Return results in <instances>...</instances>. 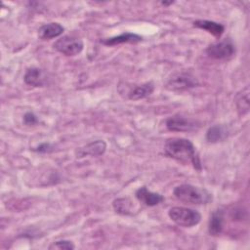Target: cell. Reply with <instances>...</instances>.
<instances>
[{
    "instance_id": "6da1fadb",
    "label": "cell",
    "mask_w": 250,
    "mask_h": 250,
    "mask_svg": "<svg viewBox=\"0 0 250 250\" xmlns=\"http://www.w3.org/2000/svg\"><path fill=\"white\" fill-rule=\"evenodd\" d=\"M164 151L165 154L171 158H174L184 163H191L192 166L198 171H200L202 168L195 147L193 144L188 139L173 138L167 140L165 143Z\"/></svg>"
},
{
    "instance_id": "7a4b0ae2",
    "label": "cell",
    "mask_w": 250,
    "mask_h": 250,
    "mask_svg": "<svg viewBox=\"0 0 250 250\" xmlns=\"http://www.w3.org/2000/svg\"><path fill=\"white\" fill-rule=\"evenodd\" d=\"M173 193L177 199L189 204H207L212 200L211 193L205 188H200L189 184L177 186L174 188Z\"/></svg>"
},
{
    "instance_id": "3957f363",
    "label": "cell",
    "mask_w": 250,
    "mask_h": 250,
    "mask_svg": "<svg viewBox=\"0 0 250 250\" xmlns=\"http://www.w3.org/2000/svg\"><path fill=\"white\" fill-rule=\"evenodd\" d=\"M168 216L174 223L185 228L196 226L201 221V214L198 211L187 207H172L168 211Z\"/></svg>"
},
{
    "instance_id": "277c9868",
    "label": "cell",
    "mask_w": 250,
    "mask_h": 250,
    "mask_svg": "<svg viewBox=\"0 0 250 250\" xmlns=\"http://www.w3.org/2000/svg\"><path fill=\"white\" fill-rule=\"evenodd\" d=\"M53 47L60 53L65 56H76L80 54L84 48L83 41L77 37L65 35L59 38L54 44Z\"/></svg>"
},
{
    "instance_id": "5b68a950",
    "label": "cell",
    "mask_w": 250,
    "mask_h": 250,
    "mask_svg": "<svg viewBox=\"0 0 250 250\" xmlns=\"http://www.w3.org/2000/svg\"><path fill=\"white\" fill-rule=\"evenodd\" d=\"M198 80L187 72H180L172 75L166 83V88L171 91H183L198 86Z\"/></svg>"
},
{
    "instance_id": "8992f818",
    "label": "cell",
    "mask_w": 250,
    "mask_h": 250,
    "mask_svg": "<svg viewBox=\"0 0 250 250\" xmlns=\"http://www.w3.org/2000/svg\"><path fill=\"white\" fill-rule=\"evenodd\" d=\"M206 53L215 60H226L234 55L235 48L231 40L225 39L209 45L206 49Z\"/></svg>"
},
{
    "instance_id": "52a82bcc",
    "label": "cell",
    "mask_w": 250,
    "mask_h": 250,
    "mask_svg": "<svg viewBox=\"0 0 250 250\" xmlns=\"http://www.w3.org/2000/svg\"><path fill=\"white\" fill-rule=\"evenodd\" d=\"M195 122L181 115H174L166 120V127L171 132H188L195 129Z\"/></svg>"
},
{
    "instance_id": "ba28073f",
    "label": "cell",
    "mask_w": 250,
    "mask_h": 250,
    "mask_svg": "<svg viewBox=\"0 0 250 250\" xmlns=\"http://www.w3.org/2000/svg\"><path fill=\"white\" fill-rule=\"evenodd\" d=\"M106 149V144L103 140H97L89 143L88 145L76 149V157L81 158L85 156H99L104 153Z\"/></svg>"
},
{
    "instance_id": "9c48e42d",
    "label": "cell",
    "mask_w": 250,
    "mask_h": 250,
    "mask_svg": "<svg viewBox=\"0 0 250 250\" xmlns=\"http://www.w3.org/2000/svg\"><path fill=\"white\" fill-rule=\"evenodd\" d=\"M136 198L146 206L152 207L156 206L164 200V197L157 192H152L148 190L146 187H142L136 190Z\"/></svg>"
},
{
    "instance_id": "30bf717a",
    "label": "cell",
    "mask_w": 250,
    "mask_h": 250,
    "mask_svg": "<svg viewBox=\"0 0 250 250\" xmlns=\"http://www.w3.org/2000/svg\"><path fill=\"white\" fill-rule=\"evenodd\" d=\"M154 90V85L152 82H146L141 85H135L131 87V89L127 92V96L129 100L138 101L145 99L152 94Z\"/></svg>"
},
{
    "instance_id": "8fae6325",
    "label": "cell",
    "mask_w": 250,
    "mask_h": 250,
    "mask_svg": "<svg viewBox=\"0 0 250 250\" xmlns=\"http://www.w3.org/2000/svg\"><path fill=\"white\" fill-rule=\"evenodd\" d=\"M64 27L58 22H50L43 24L38 29V36L42 40H50L62 34Z\"/></svg>"
},
{
    "instance_id": "7c38bea8",
    "label": "cell",
    "mask_w": 250,
    "mask_h": 250,
    "mask_svg": "<svg viewBox=\"0 0 250 250\" xmlns=\"http://www.w3.org/2000/svg\"><path fill=\"white\" fill-rule=\"evenodd\" d=\"M192 23H193V26L206 30L208 33L212 34L216 38H220L225 31V26L223 24L213 21L197 20V21H194Z\"/></svg>"
},
{
    "instance_id": "4fadbf2b",
    "label": "cell",
    "mask_w": 250,
    "mask_h": 250,
    "mask_svg": "<svg viewBox=\"0 0 250 250\" xmlns=\"http://www.w3.org/2000/svg\"><path fill=\"white\" fill-rule=\"evenodd\" d=\"M143 40V37L131 32H124L117 36H113L110 38H106L104 40H101V43L106 46H115L122 43H138Z\"/></svg>"
},
{
    "instance_id": "5bb4252c",
    "label": "cell",
    "mask_w": 250,
    "mask_h": 250,
    "mask_svg": "<svg viewBox=\"0 0 250 250\" xmlns=\"http://www.w3.org/2000/svg\"><path fill=\"white\" fill-rule=\"evenodd\" d=\"M23 80L29 86L42 87L45 84L46 75L42 69L38 67H30L26 70Z\"/></svg>"
},
{
    "instance_id": "9a60e30c",
    "label": "cell",
    "mask_w": 250,
    "mask_h": 250,
    "mask_svg": "<svg viewBox=\"0 0 250 250\" xmlns=\"http://www.w3.org/2000/svg\"><path fill=\"white\" fill-rule=\"evenodd\" d=\"M224 228V212L216 210L210 217L208 224V231L212 236H217L223 231Z\"/></svg>"
},
{
    "instance_id": "2e32d148",
    "label": "cell",
    "mask_w": 250,
    "mask_h": 250,
    "mask_svg": "<svg viewBox=\"0 0 250 250\" xmlns=\"http://www.w3.org/2000/svg\"><path fill=\"white\" fill-rule=\"evenodd\" d=\"M235 105L240 115H245L249 111V87L246 86L235 97Z\"/></svg>"
},
{
    "instance_id": "e0dca14e",
    "label": "cell",
    "mask_w": 250,
    "mask_h": 250,
    "mask_svg": "<svg viewBox=\"0 0 250 250\" xmlns=\"http://www.w3.org/2000/svg\"><path fill=\"white\" fill-rule=\"evenodd\" d=\"M228 136V130L223 125H214L206 132V140L209 143H218L223 141Z\"/></svg>"
},
{
    "instance_id": "ac0fdd59",
    "label": "cell",
    "mask_w": 250,
    "mask_h": 250,
    "mask_svg": "<svg viewBox=\"0 0 250 250\" xmlns=\"http://www.w3.org/2000/svg\"><path fill=\"white\" fill-rule=\"evenodd\" d=\"M113 209L116 213L120 215H131L132 214V201L127 197L116 198L112 202Z\"/></svg>"
},
{
    "instance_id": "d6986e66",
    "label": "cell",
    "mask_w": 250,
    "mask_h": 250,
    "mask_svg": "<svg viewBox=\"0 0 250 250\" xmlns=\"http://www.w3.org/2000/svg\"><path fill=\"white\" fill-rule=\"evenodd\" d=\"M48 248L50 250H55V249H58V250H72V249L75 248V246H74L72 241L63 239V240H58V241L53 242Z\"/></svg>"
},
{
    "instance_id": "ffe728a7",
    "label": "cell",
    "mask_w": 250,
    "mask_h": 250,
    "mask_svg": "<svg viewBox=\"0 0 250 250\" xmlns=\"http://www.w3.org/2000/svg\"><path fill=\"white\" fill-rule=\"evenodd\" d=\"M23 122H24V124L31 126V125L36 124L38 122V119H37V116L33 112L28 111L23 116Z\"/></svg>"
},
{
    "instance_id": "44dd1931",
    "label": "cell",
    "mask_w": 250,
    "mask_h": 250,
    "mask_svg": "<svg viewBox=\"0 0 250 250\" xmlns=\"http://www.w3.org/2000/svg\"><path fill=\"white\" fill-rule=\"evenodd\" d=\"M35 151L37 152H49L52 150V146L49 143H43L41 145H39L35 149Z\"/></svg>"
},
{
    "instance_id": "7402d4cb",
    "label": "cell",
    "mask_w": 250,
    "mask_h": 250,
    "mask_svg": "<svg viewBox=\"0 0 250 250\" xmlns=\"http://www.w3.org/2000/svg\"><path fill=\"white\" fill-rule=\"evenodd\" d=\"M174 2L173 1H170V2H166V1H162L161 4L164 5V6H168V5H172Z\"/></svg>"
}]
</instances>
